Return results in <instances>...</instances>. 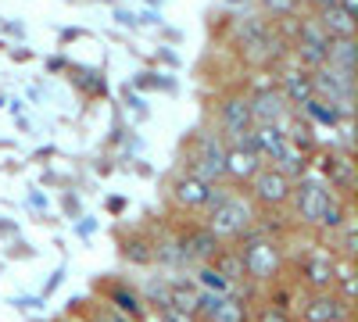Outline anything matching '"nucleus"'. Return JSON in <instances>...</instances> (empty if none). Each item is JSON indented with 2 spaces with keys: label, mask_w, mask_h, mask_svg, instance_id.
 Here are the masks:
<instances>
[{
  "label": "nucleus",
  "mask_w": 358,
  "mask_h": 322,
  "mask_svg": "<svg viewBox=\"0 0 358 322\" xmlns=\"http://www.w3.org/2000/svg\"><path fill=\"white\" fill-rule=\"evenodd\" d=\"M155 4H162V0H155Z\"/></svg>",
  "instance_id": "obj_29"
},
{
  "label": "nucleus",
  "mask_w": 358,
  "mask_h": 322,
  "mask_svg": "<svg viewBox=\"0 0 358 322\" xmlns=\"http://www.w3.org/2000/svg\"><path fill=\"white\" fill-rule=\"evenodd\" d=\"M315 22H319V29H322L330 40H355V18H351L348 11H341V8L319 11Z\"/></svg>",
  "instance_id": "obj_19"
},
{
  "label": "nucleus",
  "mask_w": 358,
  "mask_h": 322,
  "mask_svg": "<svg viewBox=\"0 0 358 322\" xmlns=\"http://www.w3.org/2000/svg\"><path fill=\"white\" fill-rule=\"evenodd\" d=\"M326 47H330V36L319 29L315 18H301L297 22V36H294V57L301 61V68L315 72L326 65Z\"/></svg>",
  "instance_id": "obj_10"
},
{
  "label": "nucleus",
  "mask_w": 358,
  "mask_h": 322,
  "mask_svg": "<svg viewBox=\"0 0 358 322\" xmlns=\"http://www.w3.org/2000/svg\"><path fill=\"white\" fill-rule=\"evenodd\" d=\"M204 226L215 233V237L226 240H241L244 233H251L258 226V208L251 204V197L244 190H229V186H212V197L204 204Z\"/></svg>",
  "instance_id": "obj_2"
},
{
  "label": "nucleus",
  "mask_w": 358,
  "mask_h": 322,
  "mask_svg": "<svg viewBox=\"0 0 358 322\" xmlns=\"http://www.w3.org/2000/svg\"><path fill=\"white\" fill-rule=\"evenodd\" d=\"M248 143H251V151H255L265 165H276L280 154H283L287 136H283V126H251Z\"/></svg>",
  "instance_id": "obj_18"
},
{
  "label": "nucleus",
  "mask_w": 358,
  "mask_h": 322,
  "mask_svg": "<svg viewBox=\"0 0 358 322\" xmlns=\"http://www.w3.org/2000/svg\"><path fill=\"white\" fill-rule=\"evenodd\" d=\"M301 4H308V8L319 15V11H330V8H337L341 0H301Z\"/></svg>",
  "instance_id": "obj_27"
},
{
  "label": "nucleus",
  "mask_w": 358,
  "mask_h": 322,
  "mask_svg": "<svg viewBox=\"0 0 358 322\" xmlns=\"http://www.w3.org/2000/svg\"><path fill=\"white\" fill-rule=\"evenodd\" d=\"M297 279L305 290H334L337 279V254L334 251H312L297 265Z\"/></svg>",
  "instance_id": "obj_12"
},
{
  "label": "nucleus",
  "mask_w": 358,
  "mask_h": 322,
  "mask_svg": "<svg viewBox=\"0 0 358 322\" xmlns=\"http://www.w3.org/2000/svg\"><path fill=\"white\" fill-rule=\"evenodd\" d=\"M330 237H337V240H341V261H355V237H358L355 219H348L337 233H330Z\"/></svg>",
  "instance_id": "obj_25"
},
{
  "label": "nucleus",
  "mask_w": 358,
  "mask_h": 322,
  "mask_svg": "<svg viewBox=\"0 0 358 322\" xmlns=\"http://www.w3.org/2000/svg\"><path fill=\"white\" fill-rule=\"evenodd\" d=\"M236 33H241V47H244V54L251 57V61H258V65L276 61V54H280L276 25H268L265 18L251 15V18L241 22V29H236Z\"/></svg>",
  "instance_id": "obj_8"
},
{
  "label": "nucleus",
  "mask_w": 358,
  "mask_h": 322,
  "mask_svg": "<svg viewBox=\"0 0 358 322\" xmlns=\"http://www.w3.org/2000/svg\"><path fill=\"white\" fill-rule=\"evenodd\" d=\"M187 172L201 175L208 183H222L226 180V143L215 133H197L194 143L187 147Z\"/></svg>",
  "instance_id": "obj_5"
},
{
  "label": "nucleus",
  "mask_w": 358,
  "mask_h": 322,
  "mask_svg": "<svg viewBox=\"0 0 358 322\" xmlns=\"http://www.w3.org/2000/svg\"><path fill=\"white\" fill-rule=\"evenodd\" d=\"M265 15H273V22L280 18H297V8H301V0H258Z\"/></svg>",
  "instance_id": "obj_24"
},
{
  "label": "nucleus",
  "mask_w": 358,
  "mask_h": 322,
  "mask_svg": "<svg viewBox=\"0 0 358 322\" xmlns=\"http://www.w3.org/2000/svg\"><path fill=\"white\" fill-rule=\"evenodd\" d=\"M351 308L341 294L334 290H305L301 298H297V315L301 322H351Z\"/></svg>",
  "instance_id": "obj_6"
},
{
  "label": "nucleus",
  "mask_w": 358,
  "mask_h": 322,
  "mask_svg": "<svg viewBox=\"0 0 358 322\" xmlns=\"http://www.w3.org/2000/svg\"><path fill=\"white\" fill-rule=\"evenodd\" d=\"M208 265H215L233 286H241V283H244V269H241V258H236V247H222L212 261H208Z\"/></svg>",
  "instance_id": "obj_21"
},
{
  "label": "nucleus",
  "mask_w": 358,
  "mask_h": 322,
  "mask_svg": "<svg viewBox=\"0 0 358 322\" xmlns=\"http://www.w3.org/2000/svg\"><path fill=\"white\" fill-rule=\"evenodd\" d=\"M248 104H251V119L255 126H283L287 115L294 111L283 94L276 90V86H258L255 94H248Z\"/></svg>",
  "instance_id": "obj_13"
},
{
  "label": "nucleus",
  "mask_w": 358,
  "mask_h": 322,
  "mask_svg": "<svg viewBox=\"0 0 358 322\" xmlns=\"http://www.w3.org/2000/svg\"><path fill=\"white\" fill-rule=\"evenodd\" d=\"M155 319L158 322H201L194 312H183V308H176V305H151Z\"/></svg>",
  "instance_id": "obj_26"
},
{
  "label": "nucleus",
  "mask_w": 358,
  "mask_h": 322,
  "mask_svg": "<svg viewBox=\"0 0 358 322\" xmlns=\"http://www.w3.org/2000/svg\"><path fill=\"white\" fill-rule=\"evenodd\" d=\"M176 251H179V261H194V265H208L219 251H222V240L215 237L204 222H194L190 229H183V237L176 240Z\"/></svg>",
  "instance_id": "obj_11"
},
{
  "label": "nucleus",
  "mask_w": 358,
  "mask_h": 322,
  "mask_svg": "<svg viewBox=\"0 0 358 322\" xmlns=\"http://www.w3.org/2000/svg\"><path fill=\"white\" fill-rule=\"evenodd\" d=\"M194 283L204 290V294H219V298H222V294H233V290H236L215 265H197V279H194Z\"/></svg>",
  "instance_id": "obj_20"
},
{
  "label": "nucleus",
  "mask_w": 358,
  "mask_h": 322,
  "mask_svg": "<svg viewBox=\"0 0 358 322\" xmlns=\"http://www.w3.org/2000/svg\"><path fill=\"white\" fill-rule=\"evenodd\" d=\"M104 305H111L118 315H126L133 322H143L147 319V301L136 294L129 283H104Z\"/></svg>",
  "instance_id": "obj_16"
},
{
  "label": "nucleus",
  "mask_w": 358,
  "mask_h": 322,
  "mask_svg": "<svg viewBox=\"0 0 358 322\" xmlns=\"http://www.w3.org/2000/svg\"><path fill=\"white\" fill-rule=\"evenodd\" d=\"M54 322H69V319H54Z\"/></svg>",
  "instance_id": "obj_28"
},
{
  "label": "nucleus",
  "mask_w": 358,
  "mask_h": 322,
  "mask_svg": "<svg viewBox=\"0 0 358 322\" xmlns=\"http://www.w3.org/2000/svg\"><path fill=\"white\" fill-rule=\"evenodd\" d=\"M265 161L251 151V143H226V180L233 186H248L251 175L262 168Z\"/></svg>",
  "instance_id": "obj_14"
},
{
  "label": "nucleus",
  "mask_w": 358,
  "mask_h": 322,
  "mask_svg": "<svg viewBox=\"0 0 358 322\" xmlns=\"http://www.w3.org/2000/svg\"><path fill=\"white\" fill-rule=\"evenodd\" d=\"M322 180H326V186H330L334 193H341V197H351V190H355V161H351V154H337V151H330L322 158Z\"/></svg>",
  "instance_id": "obj_15"
},
{
  "label": "nucleus",
  "mask_w": 358,
  "mask_h": 322,
  "mask_svg": "<svg viewBox=\"0 0 358 322\" xmlns=\"http://www.w3.org/2000/svg\"><path fill=\"white\" fill-rule=\"evenodd\" d=\"M334 200V190L326 186V180L319 172H305L301 180H294V193H290V204L294 208V222L301 229H319V219L326 212V204Z\"/></svg>",
  "instance_id": "obj_3"
},
{
  "label": "nucleus",
  "mask_w": 358,
  "mask_h": 322,
  "mask_svg": "<svg viewBox=\"0 0 358 322\" xmlns=\"http://www.w3.org/2000/svg\"><path fill=\"white\" fill-rule=\"evenodd\" d=\"M236 258L244 269V283L251 286H276L287 272V247L276 233L255 226L236 240Z\"/></svg>",
  "instance_id": "obj_1"
},
{
  "label": "nucleus",
  "mask_w": 358,
  "mask_h": 322,
  "mask_svg": "<svg viewBox=\"0 0 358 322\" xmlns=\"http://www.w3.org/2000/svg\"><path fill=\"white\" fill-rule=\"evenodd\" d=\"M290 193H294V180L287 172H280L276 165H262L255 175H251V183H248V197L255 208L262 212H280L290 204Z\"/></svg>",
  "instance_id": "obj_4"
},
{
  "label": "nucleus",
  "mask_w": 358,
  "mask_h": 322,
  "mask_svg": "<svg viewBox=\"0 0 358 322\" xmlns=\"http://www.w3.org/2000/svg\"><path fill=\"white\" fill-rule=\"evenodd\" d=\"M122 258L136 261V265H151V261H155V244H147V240L133 237V240L122 244Z\"/></svg>",
  "instance_id": "obj_23"
},
{
  "label": "nucleus",
  "mask_w": 358,
  "mask_h": 322,
  "mask_svg": "<svg viewBox=\"0 0 358 322\" xmlns=\"http://www.w3.org/2000/svg\"><path fill=\"white\" fill-rule=\"evenodd\" d=\"M276 90L283 94V101L297 111L305 101L315 97V86H312V72L308 68H283L280 72V82H276Z\"/></svg>",
  "instance_id": "obj_17"
},
{
  "label": "nucleus",
  "mask_w": 358,
  "mask_h": 322,
  "mask_svg": "<svg viewBox=\"0 0 358 322\" xmlns=\"http://www.w3.org/2000/svg\"><path fill=\"white\" fill-rule=\"evenodd\" d=\"M212 186H215V183L201 180V175H194V172L176 168V172H172V180H169V200H172V208H176V212L201 215V212H204V204H208V197H212Z\"/></svg>",
  "instance_id": "obj_7"
},
{
  "label": "nucleus",
  "mask_w": 358,
  "mask_h": 322,
  "mask_svg": "<svg viewBox=\"0 0 358 322\" xmlns=\"http://www.w3.org/2000/svg\"><path fill=\"white\" fill-rule=\"evenodd\" d=\"M251 322H297L294 312L287 305H276V301H262L255 312H251Z\"/></svg>",
  "instance_id": "obj_22"
},
{
  "label": "nucleus",
  "mask_w": 358,
  "mask_h": 322,
  "mask_svg": "<svg viewBox=\"0 0 358 322\" xmlns=\"http://www.w3.org/2000/svg\"><path fill=\"white\" fill-rule=\"evenodd\" d=\"M255 119H251V104H248V94H229L222 97L219 104V140L222 143H248V133H251Z\"/></svg>",
  "instance_id": "obj_9"
}]
</instances>
